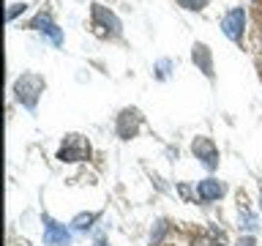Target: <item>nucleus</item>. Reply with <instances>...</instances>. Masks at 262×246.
I'll use <instances>...</instances> for the list:
<instances>
[{"label":"nucleus","mask_w":262,"mask_h":246,"mask_svg":"<svg viewBox=\"0 0 262 246\" xmlns=\"http://www.w3.org/2000/svg\"><path fill=\"white\" fill-rule=\"evenodd\" d=\"M30 28H33V30L47 33V36L52 38V44H55V47H60V44H63V33H60V28H57V25L52 22V16H49V14H38L36 19L30 22Z\"/></svg>","instance_id":"nucleus-8"},{"label":"nucleus","mask_w":262,"mask_h":246,"mask_svg":"<svg viewBox=\"0 0 262 246\" xmlns=\"http://www.w3.org/2000/svg\"><path fill=\"white\" fill-rule=\"evenodd\" d=\"M139 123H142V115H139V110H123L118 115V120H115V131H118L120 139H131L139 131Z\"/></svg>","instance_id":"nucleus-7"},{"label":"nucleus","mask_w":262,"mask_h":246,"mask_svg":"<svg viewBox=\"0 0 262 246\" xmlns=\"http://www.w3.org/2000/svg\"><path fill=\"white\" fill-rule=\"evenodd\" d=\"M191 60L196 63V69H200L205 77H213V55H210L208 44L196 41V44L191 47Z\"/></svg>","instance_id":"nucleus-9"},{"label":"nucleus","mask_w":262,"mask_h":246,"mask_svg":"<svg viewBox=\"0 0 262 246\" xmlns=\"http://www.w3.org/2000/svg\"><path fill=\"white\" fill-rule=\"evenodd\" d=\"M90 19H93V28L98 36H120V30H123V22L118 19V14H112L101 3L90 6Z\"/></svg>","instance_id":"nucleus-2"},{"label":"nucleus","mask_w":262,"mask_h":246,"mask_svg":"<svg viewBox=\"0 0 262 246\" xmlns=\"http://www.w3.org/2000/svg\"><path fill=\"white\" fill-rule=\"evenodd\" d=\"M96 219H98V213H79V216H74L71 227H74V230H90Z\"/></svg>","instance_id":"nucleus-12"},{"label":"nucleus","mask_w":262,"mask_h":246,"mask_svg":"<svg viewBox=\"0 0 262 246\" xmlns=\"http://www.w3.org/2000/svg\"><path fill=\"white\" fill-rule=\"evenodd\" d=\"M194 246H221V243H216L213 238H196V241H194Z\"/></svg>","instance_id":"nucleus-17"},{"label":"nucleus","mask_w":262,"mask_h":246,"mask_svg":"<svg viewBox=\"0 0 262 246\" xmlns=\"http://www.w3.org/2000/svg\"><path fill=\"white\" fill-rule=\"evenodd\" d=\"M180 6L186 8V11H202L205 6H208V0H178Z\"/></svg>","instance_id":"nucleus-14"},{"label":"nucleus","mask_w":262,"mask_h":246,"mask_svg":"<svg viewBox=\"0 0 262 246\" xmlns=\"http://www.w3.org/2000/svg\"><path fill=\"white\" fill-rule=\"evenodd\" d=\"M191 153L200 159V164L205 170H216L219 167V148L216 142H213L210 137H194V142H191Z\"/></svg>","instance_id":"nucleus-6"},{"label":"nucleus","mask_w":262,"mask_h":246,"mask_svg":"<svg viewBox=\"0 0 262 246\" xmlns=\"http://www.w3.org/2000/svg\"><path fill=\"white\" fill-rule=\"evenodd\" d=\"M25 8H28V3H11V8H8V19H14V16L19 11H25Z\"/></svg>","instance_id":"nucleus-16"},{"label":"nucleus","mask_w":262,"mask_h":246,"mask_svg":"<svg viewBox=\"0 0 262 246\" xmlns=\"http://www.w3.org/2000/svg\"><path fill=\"white\" fill-rule=\"evenodd\" d=\"M41 221H44V246H71L74 235L66 224H60V221L52 219V216H47V213Z\"/></svg>","instance_id":"nucleus-4"},{"label":"nucleus","mask_w":262,"mask_h":246,"mask_svg":"<svg viewBox=\"0 0 262 246\" xmlns=\"http://www.w3.org/2000/svg\"><path fill=\"white\" fill-rule=\"evenodd\" d=\"M243 28H246V11H243V6L229 8V11L224 14V19H221V33H224V36H227L229 41L241 44V38H243Z\"/></svg>","instance_id":"nucleus-5"},{"label":"nucleus","mask_w":262,"mask_h":246,"mask_svg":"<svg viewBox=\"0 0 262 246\" xmlns=\"http://www.w3.org/2000/svg\"><path fill=\"white\" fill-rule=\"evenodd\" d=\"M172 66H175V63H172L169 60V57H164V60H159V63H156V77H159V79H167V69H172Z\"/></svg>","instance_id":"nucleus-13"},{"label":"nucleus","mask_w":262,"mask_h":246,"mask_svg":"<svg viewBox=\"0 0 262 246\" xmlns=\"http://www.w3.org/2000/svg\"><path fill=\"white\" fill-rule=\"evenodd\" d=\"M221 194H224V183L216 178H205L196 183V197H200L202 202H213V200H219Z\"/></svg>","instance_id":"nucleus-10"},{"label":"nucleus","mask_w":262,"mask_h":246,"mask_svg":"<svg viewBox=\"0 0 262 246\" xmlns=\"http://www.w3.org/2000/svg\"><path fill=\"white\" fill-rule=\"evenodd\" d=\"M90 156V142L82 134H69L63 139L60 151H57V159L60 161H82Z\"/></svg>","instance_id":"nucleus-3"},{"label":"nucleus","mask_w":262,"mask_h":246,"mask_svg":"<svg viewBox=\"0 0 262 246\" xmlns=\"http://www.w3.org/2000/svg\"><path fill=\"white\" fill-rule=\"evenodd\" d=\"M259 211H262V192H259Z\"/></svg>","instance_id":"nucleus-19"},{"label":"nucleus","mask_w":262,"mask_h":246,"mask_svg":"<svg viewBox=\"0 0 262 246\" xmlns=\"http://www.w3.org/2000/svg\"><path fill=\"white\" fill-rule=\"evenodd\" d=\"M235 246H257V238H254V235H241L235 241Z\"/></svg>","instance_id":"nucleus-15"},{"label":"nucleus","mask_w":262,"mask_h":246,"mask_svg":"<svg viewBox=\"0 0 262 246\" xmlns=\"http://www.w3.org/2000/svg\"><path fill=\"white\" fill-rule=\"evenodd\" d=\"M93 246H110V243H106V241H96Z\"/></svg>","instance_id":"nucleus-18"},{"label":"nucleus","mask_w":262,"mask_h":246,"mask_svg":"<svg viewBox=\"0 0 262 246\" xmlns=\"http://www.w3.org/2000/svg\"><path fill=\"white\" fill-rule=\"evenodd\" d=\"M14 93H16V101L33 112V110H36V104H38V96L44 93V77L30 74V71L22 74V77L14 82Z\"/></svg>","instance_id":"nucleus-1"},{"label":"nucleus","mask_w":262,"mask_h":246,"mask_svg":"<svg viewBox=\"0 0 262 246\" xmlns=\"http://www.w3.org/2000/svg\"><path fill=\"white\" fill-rule=\"evenodd\" d=\"M237 227L249 230V233H257V230H259L262 224H259V219L254 216V213H251V211H249V208H246V205H243V208L237 211Z\"/></svg>","instance_id":"nucleus-11"}]
</instances>
